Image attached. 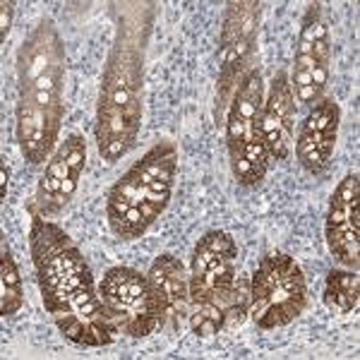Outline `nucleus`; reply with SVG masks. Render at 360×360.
Here are the masks:
<instances>
[{
  "label": "nucleus",
  "mask_w": 360,
  "mask_h": 360,
  "mask_svg": "<svg viewBox=\"0 0 360 360\" xmlns=\"http://www.w3.org/2000/svg\"><path fill=\"white\" fill-rule=\"evenodd\" d=\"M27 212L32 217L29 248L39 293L58 332L82 348L111 346L118 339V329L101 303L82 250L58 224L32 209Z\"/></svg>",
  "instance_id": "1"
},
{
  "label": "nucleus",
  "mask_w": 360,
  "mask_h": 360,
  "mask_svg": "<svg viewBox=\"0 0 360 360\" xmlns=\"http://www.w3.org/2000/svg\"><path fill=\"white\" fill-rule=\"evenodd\" d=\"M115 39L101 75L96 103V152L115 164L130 152L142 127L144 53L152 29V10L142 3L115 5Z\"/></svg>",
  "instance_id": "2"
},
{
  "label": "nucleus",
  "mask_w": 360,
  "mask_h": 360,
  "mask_svg": "<svg viewBox=\"0 0 360 360\" xmlns=\"http://www.w3.org/2000/svg\"><path fill=\"white\" fill-rule=\"evenodd\" d=\"M65 46L53 20H41L17 51L15 135L22 156L41 166L53 156L65 115Z\"/></svg>",
  "instance_id": "3"
},
{
  "label": "nucleus",
  "mask_w": 360,
  "mask_h": 360,
  "mask_svg": "<svg viewBox=\"0 0 360 360\" xmlns=\"http://www.w3.org/2000/svg\"><path fill=\"white\" fill-rule=\"evenodd\" d=\"M176 173V142L159 139L115 180L106 197V219L118 240H137L159 221L171 202Z\"/></svg>",
  "instance_id": "4"
},
{
  "label": "nucleus",
  "mask_w": 360,
  "mask_h": 360,
  "mask_svg": "<svg viewBox=\"0 0 360 360\" xmlns=\"http://www.w3.org/2000/svg\"><path fill=\"white\" fill-rule=\"evenodd\" d=\"M262 103L264 84L259 68L250 65L236 84L233 96L224 115L226 149H229L231 171L238 185L257 188L269 171V152L262 135Z\"/></svg>",
  "instance_id": "5"
},
{
  "label": "nucleus",
  "mask_w": 360,
  "mask_h": 360,
  "mask_svg": "<svg viewBox=\"0 0 360 360\" xmlns=\"http://www.w3.org/2000/svg\"><path fill=\"white\" fill-rule=\"evenodd\" d=\"M307 310V281L291 255L269 252L250 276V319L262 332L281 329Z\"/></svg>",
  "instance_id": "6"
},
{
  "label": "nucleus",
  "mask_w": 360,
  "mask_h": 360,
  "mask_svg": "<svg viewBox=\"0 0 360 360\" xmlns=\"http://www.w3.org/2000/svg\"><path fill=\"white\" fill-rule=\"evenodd\" d=\"M98 295L118 334L149 339L166 329V310L147 274L132 266H113L98 283Z\"/></svg>",
  "instance_id": "7"
},
{
  "label": "nucleus",
  "mask_w": 360,
  "mask_h": 360,
  "mask_svg": "<svg viewBox=\"0 0 360 360\" xmlns=\"http://www.w3.org/2000/svg\"><path fill=\"white\" fill-rule=\"evenodd\" d=\"M262 5L257 0H233L226 5L221 39H219V77L217 98H214V118L224 125V115L233 96L236 84L248 72L255 56V44L259 34Z\"/></svg>",
  "instance_id": "8"
},
{
  "label": "nucleus",
  "mask_w": 360,
  "mask_h": 360,
  "mask_svg": "<svg viewBox=\"0 0 360 360\" xmlns=\"http://www.w3.org/2000/svg\"><path fill=\"white\" fill-rule=\"evenodd\" d=\"M332 75V32L324 17L322 3H310L300 22V34L295 41L291 89L300 106L312 108L324 98Z\"/></svg>",
  "instance_id": "9"
},
{
  "label": "nucleus",
  "mask_w": 360,
  "mask_h": 360,
  "mask_svg": "<svg viewBox=\"0 0 360 360\" xmlns=\"http://www.w3.org/2000/svg\"><path fill=\"white\" fill-rule=\"evenodd\" d=\"M238 245L226 231H207L197 240L190 262V300L193 305L226 295L238 283Z\"/></svg>",
  "instance_id": "10"
},
{
  "label": "nucleus",
  "mask_w": 360,
  "mask_h": 360,
  "mask_svg": "<svg viewBox=\"0 0 360 360\" xmlns=\"http://www.w3.org/2000/svg\"><path fill=\"white\" fill-rule=\"evenodd\" d=\"M86 168V142L82 135H70L60 147H56L53 156L46 161V168L39 178L37 195L27 209L39 212L41 217L60 214L79 190V180Z\"/></svg>",
  "instance_id": "11"
},
{
  "label": "nucleus",
  "mask_w": 360,
  "mask_h": 360,
  "mask_svg": "<svg viewBox=\"0 0 360 360\" xmlns=\"http://www.w3.org/2000/svg\"><path fill=\"white\" fill-rule=\"evenodd\" d=\"M324 238L332 257L346 269L360 264V180L358 173H346L329 197Z\"/></svg>",
  "instance_id": "12"
},
{
  "label": "nucleus",
  "mask_w": 360,
  "mask_h": 360,
  "mask_svg": "<svg viewBox=\"0 0 360 360\" xmlns=\"http://www.w3.org/2000/svg\"><path fill=\"white\" fill-rule=\"evenodd\" d=\"M341 108L336 98H319L305 115L298 135H295V159L310 176H322L332 164L339 139Z\"/></svg>",
  "instance_id": "13"
},
{
  "label": "nucleus",
  "mask_w": 360,
  "mask_h": 360,
  "mask_svg": "<svg viewBox=\"0 0 360 360\" xmlns=\"http://www.w3.org/2000/svg\"><path fill=\"white\" fill-rule=\"evenodd\" d=\"M262 135L269 159H288L293 147L295 130V96L286 72L274 75L269 84V94L262 103Z\"/></svg>",
  "instance_id": "14"
},
{
  "label": "nucleus",
  "mask_w": 360,
  "mask_h": 360,
  "mask_svg": "<svg viewBox=\"0 0 360 360\" xmlns=\"http://www.w3.org/2000/svg\"><path fill=\"white\" fill-rule=\"evenodd\" d=\"M154 291L159 293L166 310V332H178L180 324L190 319L193 300H190V281L185 264L171 252H164L154 259L147 271Z\"/></svg>",
  "instance_id": "15"
},
{
  "label": "nucleus",
  "mask_w": 360,
  "mask_h": 360,
  "mask_svg": "<svg viewBox=\"0 0 360 360\" xmlns=\"http://www.w3.org/2000/svg\"><path fill=\"white\" fill-rule=\"evenodd\" d=\"M250 317V281L238 278L236 288L226 295H219L207 303L193 305L190 310V329L193 334L209 339L221 334L224 329H236Z\"/></svg>",
  "instance_id": "16"
},
{
  "label": "nucleus",
  "mask_w": 360,
  "mask_h": 360,
  "mask_svg": "<svg viewBox=\"0 0 360 360\" xmlns=\"http://www.w3.org/2000/svg\"><path fill=\"white\" fill-rule=\"evenodd\" d=\"M322 300L329 310L339 315H351L360 300V278L356 269H332L324 281Z\"/></svg>",
  "instance_id": "17"
},
{
  "label": "nucleus",
  "mask_w": 360,
  "mask_h": 360,
  "mask_svg": "<svg viewBox=\"0 0 360 360\" xmlns=\"http://www.w3.org/2000/svg\"><path fill=\"white\" fill-rule=\"evenodd\" d=\"M25 305V288H22V276L17 269V262L10 252L8 243L0 245V312L3 317H13Z\"/></svg>",
  "instance_id": "18"
},
{
  "label": "nucleus",
  "mask_w": 360,
  "mask_h": 360,
  "mask_svg": "<svg viewBox=\"0 0 360 360\" xmlns=\"http://www.w3.org/2000/svg\"><path fill=\"white\" fill-rule=\"evenodd\" d=\"M13 20H15V3L3 0V3H0V44L8 41V34H10V29H13Z\"/></svg>",
  "instance_id": "19"
},
{
  "label": "nucleus",
  "mask_w": 360,
  "mask_h": 360,
  "mask_svg": "<svg viewBox=\"0 0 360 360\" xmlns=\"http://www.w3.org/2000/svg\"><path fill=\"white\" fill-rule=\"evenodd\" d=\"M8 183H10V168L8 164L0 166V200L8 197Z\"/></svg>",
  "instance_id": "20"
}]
</instances>
